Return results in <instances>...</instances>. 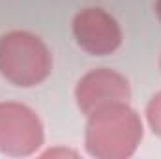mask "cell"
I'll return each mask as SVG.
<instances>
[{
	"mask_svg": "<svg viewBox=\"0 0 161 159\" xmlns=\"http://www.w3.org/2000/svg\"><path fill=\"white\" fill-rule=\"evenodd\" d=\"M156 13H158V17L161 21V0H156Z\"/></svg>",
	"mask_w": 161,
	"mask_h": 159,
	"instance_id": "obj_8",
	"label": "cell"
},
{
	"mask_svg": "<svg viewBox=\"0 0 161 159\" xmlns=\"http://www.w3.org/2000/svg\"><path fill=\"white\" fill-rule=\"evenodd\" d=\"M49 47L32 32L11 30L0 36V75L21 88L38 86L51 75Z\"/></svg>",
	"mask_w": 161,
	"mask_h": 159,
	"instance_id": "obj_2",
	"label": "cell"
},
{
	"mask_svg": "<svg viewBox=\"0 0 161 159\" xmlns=\"http://www.w3.org/2000/svg\"><path fill=\"white\" fill-rule=\"evenodd\" d=\"M146 120L150 129L154 131V135H158L161 139V92L156 96H152V99L146 105Z\"/></svg>",
	"mask_w": 161,
	"mask_h": 159,
	"instance_id": "obj_6",
	"label": "cell"
},
{
	"mask_svg": "<svg viewBox=\"0 0 161 159\" xmlns=\"http://www.w3.org/2000/svg\"><path fill=\"white\" fill-rule=\"evenodd\" d=\"M53 156H75V152H68V150H49L43 154V157H53Z\"/></svg>",
	"mask_w": 161,
	"mask_h": 159,
	"instance_id": "obj_7",
	"label": "cell"
},
{
	"mask_svg": "<svg viewBox=\"0 0 161 159\" xmlns=\"http://www.w3.org/2000/svg\"><path fill=\"white\" fill-rule=\"evenodd\" d=\"M75 99L80 112L88 116L113 103H129L131 88L122 73L109 68H97L80 77L75 86Z\"/></svg>",
	"mask_w": 161,
	"mask_h": 159,
	"instance_id": "obj_5",
	"label": "cell"
},
{
	"mask_svg": "<svg viewBox=\"0 0 161 159\" xmlns=\"http://www.w3.org/2000/svg\"><path fill=\"white\" fill-rule=\"evenodd\" d=\"M142 140V122L129 103H113L88 114L84 144L96 159H127Z\"/></svg>",
	"mask_w": 161,
	"mask_h": 159,
	"instance_id": "obj_1",
	"label": "cell"
},
{
	"mask_svg": "<svg viewBox=\"0 0 161 159\" xmlns=\"http://www.w3.org/2000/svg\"><path fill=\"white\" fill-rule=\"evenodd\" d=\"M75 41L92 56L113 54L122 45V28L118 21L103 8H84L71 23Z\"/></svg>",
	"mask_w": 161,
	"mask_h": 159,
	"instance_id": "obj_4",
	"label": "cell"
},
{
	"mask_svg": "<svg viewBox=\"0 0 161 159\" xmlns=\"http://www.w3.org/2000/svg\"><path fill=\"white\" fill-rule=\"evenodd\" d=\"M45 133L40 116L17 101L0 103V152L11 157H26L40 150Z\"/></svg>",
	"mask_w": 161,
	"mask_h": 159,
	"instance_id": "obj_3",
	"label": "cell"
}]
</instances>
